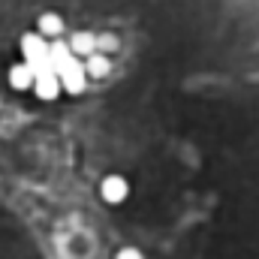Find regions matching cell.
Returning a JSON list of instances; mask_svg holds the SVG:
<instances>
[{
	"label": "cell",
	"mask_w": 259,
	"mask_h": 259,
	"mask_svg": "<svg viewBox=\"0 0 259 259\" xmlns=\"http://www.w3.org/2000/svg\"><path fill=\"white\" fill-rule=\"evenodd\" d=\"M58 78H61V88H64L66 94H81L84 91V84H88V72H84V61H78V58H72L69 64L58 72Z\"/></svg>",
	"instance_id": "1"
},
{
	"label": "cell",
	"mask_w": 259,
	"mask_h": 259,
	"mask_svg": "<svg viewBox=\"0 0 259 259\" xmlns=\"http://www.w3.org/2000/svg\"><path fill=\"white\" fill-rule=\"evenodd\" d=\"M21 58H24V64H39V61H46V58H49V42H46V36H39V33H24V36H21Z\"/></svg>",
	"instance_id": "2"
},
{
	"label": "cell",
	"mask_w": 259,
	"mask_h": 259,
	"mask_svg": "<svg viewBox=\"0 0 259 259\" xmlns=\"http://www.w3.org/2000/svg\"><path fill=\"white\" fill-rule=\"evenodd\" d=\"M100 196L109 202V205H121L130 196V184L124 175H106L103 184H100Z\"/></svg>",
	"instance_id": "3"
},
{
	"label": "cell",
	"mask_w": 259,
	"mask_h": 259,
	"mask_svg": "<svg viewBox=\"0 0 259 259\" xmlns=\"http://www.w3.org/2000/svg\"><path fill=\"white\" fill-rule=\"evenodd\" d=\"M69 52H72L78 61H88V58L97 52V33H91V30H75V33L69 36Z\"/></svg>",
	"instance_id": "4"
},
{
	"label": "cell",
	"mask_w": 259,
	"mask_h": 259,
	"mask_svg": "<svg viewBox=\"0 0 259 259\" xmlns=\"http://www.w3.org/2000/svg\"><path fill=\"white\" fill-rule=\"evenodd\" d=\"M9 84L15 88V91H27V88H33L36 84V75H33V69H30V64H15L12 69H9Z\"/></svg>",
	"instance_id": "5"
},
{
	"label": "cell",
	"mask_w": 259,
	"mask_h": 259,
	"mask_svg": "<svg viewBox=\"0 0 259 259\" xmlns=\"http://www.w3.org/2000/svg\"><path fill=\"white\" fill-rule=\"evenodd\" d=\"M39 36H49L52 42L55 39H61V33H64V18L58 15V12H42L39 15V30H36Z\"/></svg>",
	"instance_id": "6"
},
{
	"label": "cell",
	"mask_w": 259,
	"mask_h": 259,
	"mask_svg": "<svg viewBox=\"0 0 259 259\" xmlns=\"http://www.w3.org/2000/svg\"><path fill=\"white\" fill-rule=\"evenodd\" d=\"M75 55L69 52V42H64V39H55V42H49V64H52V69L55 72H61L69 61H72Z\"/></svg>",
	"instance_id": "7"
},
{
	"label": "cell",
	"mask_w": 259,
	"mask_h": 259,
	"mask_svg": "<svg viewBox=\"0 0 259 259\" xmlns=\"http://www.w3.org/2000/svg\"><path fill=\"white\" fill-rule=\"evenodd\" d=\"M33 91H36V97H39V100H55V97H58L64 88H61V78H58V72H49V75H39V78H36Z\"/></svg>",
	"instance_id": "8"
},
{
	"label": "cell",
	"mask_w": 259,
	"mask_h": 259,
	"mask_svg": "<svg viewBox=\"0 0 259 259\" xmlns=\"http://www.w3.org/2000/svg\"><path fill=\"white\" fill-rule=\"evenodd\" d=\"M109 69H112L109 58L100 55V52H94V55L84 61V72H88V78H103V75H109Z\"/></svg>",
	"instance_id": "9"
},
{
	"label": "cell",
	"mask_w": 259,
	"mask_h": 259,
	"mask_svg": "<svg viewBox=\"0 0 259 259\" xmlns=\"http://www.w3.org/2000/svg\"><path fill=\"white\" fill-rule=\"evenodd\" d=\"M118 46H121V39L115 36V33H97V52L100 55H112V52H118Z\"/></svg>",
	"instance_id": "10"
},
{
	"label": "cell",
	"mask_w": 259,
	"mask_h": 259,
	"mask_svg": "<svg viewBox=\"0 0 259 259\" xmlns=\"http://www.w3.org/2000/svg\"><path fill=\"white\" fill-rule=\"evenodd\" d=\"M115 259H145V256H142V250H136V247H124V250H118Z\"/></svg>",
	"instance_id": "11"
}]
</instances>
